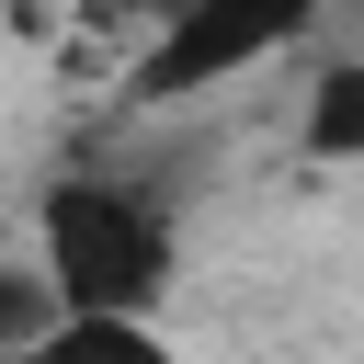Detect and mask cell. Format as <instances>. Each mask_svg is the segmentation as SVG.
I'll use <instances>...</instances> for the list:
<instances>
[{
  "mask_svg": "<svg viewBox=\"0 0 364 364\" xmlns=\"http://www.w3.org/2000/svg\"><path fill=\"white\" fill-rule=\"evenodd\" d=\"M318 23V0H171V23L125 57V102H205L228 80H250L262 57H284Z\"/></svg>",
  "mask_w": 364,
  "mask_h": 364,
  "instance_id": "obj_2",
  "label": "cell"
},
{
  "mask_svg": "<svg viewBox=\"0 0 364 364\" xmlns=\"http://www.w3.org/2000/svg\"><path fill=\"white\" fill-rule=\"evenodd\" d=\"M34 273H46L57 318H80V307H159L171 273H182V228H171V205L148 182L68 171L34 205Z\"/></svg>",
  "mask_w": 364,
  "mask_h": 364,
  "instance_id": "obj_1",
  "label": "cell"
},
{
  "mask_svg": "<svg viewBox=\"0 0 364 364\" xmlns=\"http://www.w3.org/2000/svg\"><path fill=\"white\" fill-rule=\"evenodd\" d=\"M296 148H307L318 171H364V57H330V68H318V91H307V114H296Z\"/></svg>",
  "mask_w": 364,
  "mask_h": 364,
  "instance_id": "obj_3",
  "label": "cell"
},
{
  "mask_svg": "<svg viewBox=\"0 0 364 364\" xmlns=\"http://www.w3.org/2000/svg\"><path fill=\"white\" fill-rule=\"evenodd\" d=\"M80 11H91L102 34H125V46H148V34L171 23V0H80Z\"/></svg>",
  "mask_w": 364,
  "mask_h": 364,
  "instance_id": "obj_5",
  "label": "cell"
},
{
  "mask_svg": "<svg viewBox=\"0 0 364 364\" xmlns=\"http://www.w3.org/2000/svg\"><path fill=\"white\" fill-rule=\"evenodd\" d=\"M46 318H57L46 273H0V353H34V341H46Z\"/></svg>",
  "mask_w": 364,
  "mask_h": 364,
  "instance_id": "obj_4",
  "label": "cell"
}]
</instances>
